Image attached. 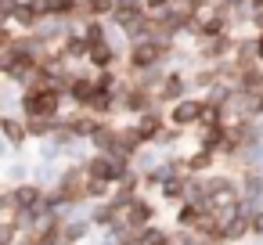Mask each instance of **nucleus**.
<instances>
[{
    "label": "nucleus",
    "instance_id": "obj_1",
    "mask_svg": "<svg viewBox=\"0 0 263 245\" xmlns=\"http://www.w3.org/2000/svg\"><path fill=\"white\" fill-rule=\"evenodd\" d=\"M65 98L54 90H22L18 94V116L22 119H58L65 112Z\"/></svg>",
    "mask_w": 263,
    "mask_h": 245
},
{
    "label": "nucleus",
    "instance_id": "obj_2",
    "mask_svg": "<svg viewBox=\"0 0 263 245\" xmlns=\"http://www.w3.org/2000/svg\"><path fill=\"white\" fill-rule=\"evenodd\" d=\"M202 108H205V101L198 94H187L184 101H177V105L166 108V123L177 126V130H195L202 123Z\"/></svg>",
    "mask_w": 263,
    "mask_h": 245
},
{
    "label": "nucleus",
    "instance_id": "obj_3",
    "mask_svg": "<svg viewBox=\"0 0 263 245\" xmlns=\"http://www.w3.org/2000/svg\"><path fill=\"white\" fill-rule=\"evenodd\" d=\"M187 94H191L187 72H184V69H166V76H162V83H159V90H155V101H159L162 108H170V105L184 101Z\"/></svg>",
    "mask_w": 263,
    "mask_h": 245
},
{
    "label": "nucleus",
    "instance_id": "obj_4",
    "mask_svg": "<svg viewBox=\"0 0 263 245\" xmlns=\"http://www.w3.org/2000/svg\"><path fill=\"white\" fill-rule=\"evenodd\" d=\"M155 220H159V205H155L148 195H137V198L119 213V223L130 227V231H141V227H148V223H155Z\"/></svg>",
    "mask_w": 263,
    "mask_h": 245
},
{
    "label": "nucleus",
    "instance_id": "obj_5",
    "mask_svg": "<svg viewBox=\"0 0 263 245\" xmlns=\"http://www.w3.org/2000/svg\"><path fill=\"white\" fill-rule=\"evenodd\" d=\"M0 137L11 152H22L29 144V134H26V119L18 112H0Z\"/></svg>",
    "mask_w": 263,
    "mask_h": 245
},
{
    "label": "nucleus",
    "instance_id": "obj_6",
    "mask_svg": "<svg viewBox=\"0 0 263 245\" xmlns=\"http://www.w3.org/2000/svg\"><path fill=\"white\" fill-rule=\"evenodd\" d=\"M213 169H220V155H216V152H205V148H191V152H184V173H191V177H205V173H213Z\"/></svg>",
    "mask_w": 263,
    "mask_h": 245
},
{
    "label": "nucleus",
    "instance_id": "obj_7",
    "mask_svg": "<svg viewBox=\"0 0 263 245\" xmlns=\"http://www.w3.org/2000/svg\"><path fill=\"white\" fill-rule=\"evenodd\" d=\"M90 238H94V227H90L87 213H76L72 220H65V227H62V241L65 245H83Z\"/></svg>",
    "mask_w": 263,
    "mask_h": 245
},
{
    "label": "nucleus",
    "instance_id": "obj_8",
    "mask_svg": "<svg viewBox=\"0 0 263 245\" xmlns=\"http://www.w3.org/2000/svg\"><path fill=\"white\" fill-rule=\"evenodd\" d=\"M40 4V15L44 18H76V26H80V4L83 0H36Z\"/></svg>",
    "mask_w": 263,
    "mask_h": 245
},
{
    "label": "nucleus",
    "instance_id": "obj_9",
    "mask_svg": "<svg viewBox=\"0 0 263 245\" xmlns=\"http://www.w3.org/2000/svg\"><path fill=\"white\" fill-rule=\"evenodd\" d=\"M134 126H137L141 141H144V144H152V141L159 137V130L166 126V108H152V112L137 116V119H134Z\"/></svg>",
    "mask_w": 263,
    "mask_h": 245
},
{
    "label": "nucleus",
    "instance_id": "obj_10",
    "mask_svg": "<svg viewBox=\"0 0 263 245\" xmlns=\"http://www.w3.org/2000/svg\"><path fill=\"white\" fill-rule=\"evenodd\" d=\"M170 209H177L180 202H187V173H180V177H170V180H162L159 184V191H155Z\"/></svg>",
    "mask_w": 263,
    "mask_h": 245
},
{
    "label": "nucleus",
    "instance_id": "obj_11",
    "mask_svg": "<svg viewBox=\"0 0 263 245\" xmlns=\"http://www.w3.org/2000/svg\"><path fill=\"white\" fill-rule=\"evenodd\" d=\"M202 216H205V205H198V202H180V205L173 209V227H177V231H195V227L202 223Z\"/></svg>",
    "mask_w": 263,
    "mask_h": 245
},
{
    "label": "nucleus",
    "instance_id": "obj_12",
    "mask_svg": "<svg viewBox=\"0 0 263 245\" xmlns=\"http://www.w3.org/2000/svg\"><path fill=\"white\" fill-rule=\"evenodd\" d=\"M87 220H90L94 231H108V227L119 220V213H116L108 202H90V205H87Z\"/></svg>",
    "mask_w": 263,
    "mask_h": 245
},
{
    "label": "nucleus",
    "instance_id": "obj_13",
    "mask_svg": "<svg viewBox=\"0 0 263 245\" xmlns=\"http://www.w3.org/2000/svg\"><path fill=\"white\" fill-rule=\"evenodd\" d=\"M220 234H223V245H241L249 238V216L245 213L231 216L227 223H220Z\"/></svg>",
    "mask_w": 263,
    "mask_h": 245
},
{
    "label": "nucleus",
    "instance_id": "obj_14",
    "mask_svg": "<svg viewBox=\"0 0 263 245\" xmlns=\"http://www.w3.org/2000/svg\"><path fill=\"white\" fill-rule=\"evenodd\" d=\"M62 54L69 58V65H87V44H83L80 29H72V33L62 40Z\"/></svg>",
    "mask_w": 263,
    "mask_h": 245
},
{
    "label": "nucleus",
    "instance_id": "obj_15",
    "mask_svg": "<svg viewBox=\"0 0 263 245\" xmlns=\"http://www.w3.org/2000/svg\"><path fill=\"white\" fill-rule=\"evenodd\" d=\"M184 134H187V130H177V126H170V123H166V126L159 130V137L152 141V148H159L162 155H177V148H180Z\"/></svg>",
    "mask_w": 263,
    "mask_h": 245
},
{
    "label": "nucleus",
    "instance_id": "obj_16",
    "mask_svg": "<svg viewBox=\"0 0 263 245\" xmlns=\"http://www.w3.org/2000/svg\"><path fill=\"white\" fill-rule=\"evenodd\" d=\"M40 22H44V15H40V4L15 8V15H11V26H15V29H22V33H33Z\"/></svg>",
    "mask_w": 263,
    "mask_h": 245
},
{
    "label": "nucleus",
    "instance_id": "obj_17",
    "mask_svg": "<svg viewBox=\"0 0 263 245\" xmlns=\"http://www.w3.org/2000/svg\"><path fill=\"white\" fill-rule=\"evenodd\" d=\"M76 29H80V36H83V44H87V51L108 40V26H105V22H98V18H87V22H80Z\"/></svg>",
    "mask_w": 263,
    "mask_h": 245
},
{
    "label": "nucleus",
    "instance_id": "obj_18",
    "mask_svg": "<svg viewBox=\"0 0 263 245\" xmlns=\"http://www.w3.org/2000/svg\"><path fill=\"white\" fill-rule=\"evenodd\" d=\"M159 162H162V152H159V148H152V144H144V148H141V152L130 159V169L144 177V173H152Z\"/></svg>",
    "mask_w": 263,
    "mask_h": 245
},
{
    "label": "nucleus",
    "instance_id": "obj_19",
    "mask_svg": "<svg viewBox=\"0 0 263 245\" xmlns=\"http://www.w3.org/2000/svg\"><path fill=\"white\" fill-rule=\"evenodd\" d=\"M58 173H62V166H58V162H36V166H33V173H29V180H33L36 187L51 191V187L58 184Z\"/></svg>",
    "mask_w": 263,
    "mask_h": 245
},
{
    "label": "nucleus",
    "instance_id": "obj_20",
    "mask_svg": "<svg viewBox=\"0 0 263 245\" xmlns=\"http://www.w3.org/2000/svg\"><path fill=\"white\" fill-rule=\"evenodd\" d=\"M112 11H116V0H83V4H80V22H87V18L105 22Z\"/></svg>",
    "mask_w": 263,
    "mask_h": 245
},
{
    "label": "nucleus",
    "instance_id": "obj_21",
    "mask_svg": "<svg viewBox=\"0 0 263 245\" xmlns=\"http://www.w3.org/2000/svg\"><path fill=\"white\" fill-rule=\"evenodd\" d=\"M58 130V119H26V134L29 141H47Z\"/></svg>",
    "mask_w": 263,
    "mask_h": 245
},
{
    "label": "nucleus",
    "instance_id": "obj_22",
    "mask_svg": "<svg viewBox=\"0 0 263 245\" xmlns=\"http://www.w3.org/2000/svg\"><path fill=\"white\" fill-rule=\"evenodd\" d=\"M108 198H112V184L87 177V202H108Z\"/></svg>",
    "mask_w": 263,
    "mask_h": 245
},
{
    "label": "nucleus",
    "instance_id": "obj_23",
    "mask_svg": "<svg viewBox=\"0 0 263 245\" xmlns=\"http://www.w3.org/2000/svg\"><path fill=\"white\" fill-rule=\"evenodd\" d=\"M29 173H33V166L29 162H11L8 166V187H15V184H29Z\"/></svg>",
    "mask_w": 263,
    "mask_h": 245
},
{
    "label": "nucleus",
    "instance_id": "obj_24",
    "mask_svg": "<svg viewBox=\"0 0 263 245\" xmlns=\"http://www.w3.org/2000/svg\"><path fill=\"white\" fill-rule=\"evenodd\" d=\"M18 227H15V220H0V245H18Z\"/></svg>",
    "mask_w": 263,
    "mask_h": 245
},
{
    "label": "nucleus",
    "instance_id": "obj_25",
    "mask_svg": "<svg viewBox=\"0 0 263 245\" xmlns=\"http://www.w3.org/2000/svg\"><path fill=\"white\" fill-rule=\"evenodd\" d=\"M249 238L263 241V209H256V213L249 216Z\"/></svg>",
    "mask_w": 263,
    "mask_h": 245
},
{
    "label": "nucleus",
    "instance_id": "obj_26",
    "mask_svg": "<svg viewBox=\"0 0 263 245\" xmlns=\"http://www.w3.org/2000/svg\"><path fill=\"white\" fill-rule=\"evenodd\" d=\"M141 4H144V11H148V15H162V11L173 4V0H141Z\"/></svg>",
    "mask_w": 263,
    "mask_h": 245
},
{
    "label": "nucleus",
    "instance_id": "obj_27",
    "mask_svg": "<svg viewBox=\"0 0 263 245\" xmlns=\"http://www.w3.org/2000/svg\"><path fill=\"white\" fill-rule=\"evenodd\" d=\"M11 40H15V29H11V26H0V54L11 47Z\"/></svg>",
    "mask_w": 263,
    "mask_h": 245
},
{
    "label": "nucleus",
    "instance_id": "obj_28",
    "mask_svg": "<svg viewBox=\"0 0 263 245\" xmlns=\"http://www.w3.org/2000/svg\"><path fill=\"white\" fill-rule=\"evenodd\" d=\"M249 11L256 15V11H263V0H249Z\"/></svg>",
    "mask_w": 263,
    "mask_h": 245
},
{
    "label": "nucleus",
    "instance_id": "obj_29",
    "mask_svg": "<svg viewBox=\"0 0 263 245\" xmlns=\"http://www.w3.org/2000/svg\"><path fill=\"white\" fill-rule=\"evenodd\" d=\"M8 152H11V148L4 144V137H0V159H8Z\"/></svg>",
    "mask_w": 263,
    "mask_h": 245
},
{
    "label": "nucleus",
    "instance_id": "obj_30",
    "mask_svg": "<svg viewBox=\"0 0 263 245\" xmlns=\"http://www.w3.org/2000/svg\"><path fill=\"white\" fill-rule=\"evenodd\" d=\"M0 80H4V76H0Z\"/></svg>",
    "mask_w": 263,
    "mask_h": 245
}]
</instances>
